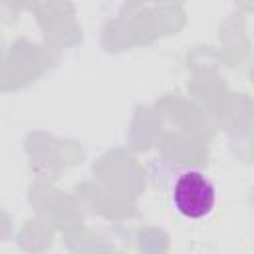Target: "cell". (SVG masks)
<instances>
[{"instance_id":"cell-1","label":"cell","mask_w":254,"mask_h":254,"mask_svg":"<svg viewBox=\"0 0 254 254\" xmlns=\"http://www.w3.org/2000/svg\"><path fill=\"white\" fill-rule=\"evenodd\" d=\"M216 190L210 179L200 171H183L173 187V204L187 218H202L212 212Z\"/></svg>"}]
</instances>
